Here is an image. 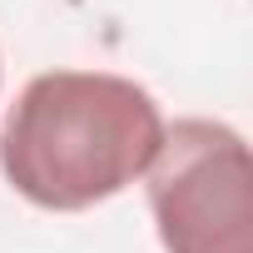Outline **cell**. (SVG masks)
Here are the masks:
<instances>
[{
  "mask_svg": "<svg viewBox=\"0 0 253 253\" xmlns=\"http://www.w3.org/2000/svg\"><path fill=\"white\" fill-rule=\"evenodd\" d=\"M154 94L104 70L35 75L0 129V169L35 209L75 213L124 194L159 154Z\"/></svg>",
  "mask_w": 253,
  "mask_h": 253,
  "instance_id": "cell-1",
  "label": "cell"
},
{
  "mask_svg": "<svg viewBox=\"0 0 253 253\" xmlns=\"http://www.w3.org/2000/svg\"><path fill=\"white\" fill-rule=\"evenodd\" d=\"M144 174L164 253H253V159L233 124L179 119Z\"/></svg>",
  "mask_w": 253,
  "mask_h": 253,
  "instance_id": "cell-2",
  "label": "cell"
}]
</instances>
